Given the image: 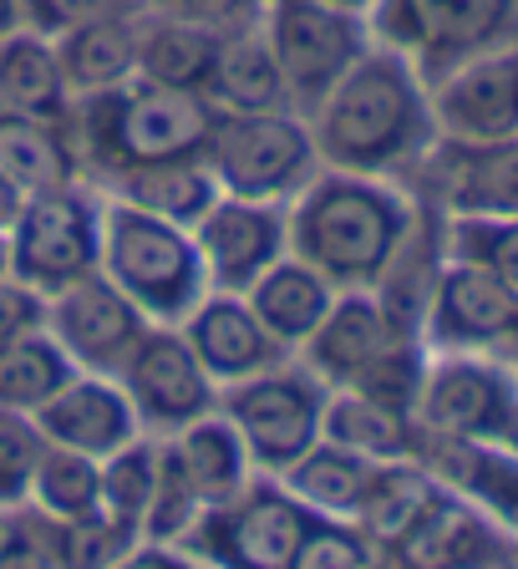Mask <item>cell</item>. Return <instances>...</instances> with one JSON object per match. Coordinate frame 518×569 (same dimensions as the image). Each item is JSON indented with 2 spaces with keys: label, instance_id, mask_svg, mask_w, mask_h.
<instances>
[{
  "label": "cell",
  "instance_id": "15",
  "mask_svg": "<svg viewBox=\"0 0 518 569\" xmlns=\"http://www.w3.org/2000/svg\"><path fill=\"white\" fill-rule=\"evenodd\" d=\"M153 320L142 316L118 284L102 270L71 280L67 290L47 296V331L61 351L71 356L77 371H97V377H118L132 346L148 336Z\"/></svg>",
  "mask_w": 518,
  "mask_h": 569
},
{
  "label": "cell",
  "instance_id": "4",
  "mask_svg": "<svg viewBox=\"0 0 518 569\" xmlns=\"http://www.w3.org/2000/svg\"><path fill=\"white\" fill-rule=\"evenodd\" d=\"M97 270L153 326H178L209 296V274H203L199 244H193L189 229L163 224V219L132 209L122 199H102Z\"/></svg>",
  "mask_w": 518,
  "mask_h": 569
},
{
  "label": "cell",
  "instance_id": "25",
  "mask_svg": "<svg viewBox=\"0 0 518 569\" xmlns=\"http://www.w3.org/2000/svg\"><path fill=\"white\" fill-rule=\"evenodd\" d=\"M61 67V82L71 97L107 92L138 77V16H118V21H92L51 41Z\"/></svg>",
  "mask_w": 518,
  "mask_h": 569
},
{
  "label": "cell",
  "instance_id": "41",
  "mask_svg": "<svg viewBox=\"0 0 518 569\" xmlns=\"http://www.w3.org/2000/svg\"><path fill=\"white\" fill-rule=\"evenodd\" d=\"M290 569H387V555L351 519H316Z\"/></svg>",
  "mask_w": 518,
  "mask_h": 569
},
{
  "label": "cell",
  "instance_id": "7",
  "mask_svg": "<svg viewBox=\"0 0 518 569\" xmlns=\"http://www.w3.org/2000/svg\"><path fill=\"white\" fill-rule=\"evenodd\" d=\"M412 417L427 438L518 448V371L494 351H432Z\"/></svg>",
  "mask_w": 518,
  "mask_h": 569
},
{
  "label": "cell",
  "instance_id": "34",
  "mask_svg": "<svg viewBox=\"0 0 518 569\" xmlns=\"http://www.w3.org/2000/svg\"><path fill=\"white\" fill-rule=\"evenodd\" d=\"M71 377H77V367H71V356L51 341L47 326L16 336V341H0V407L36 412V407L51 402Z\"/></svg>",
  "mask_w": 518,
  "mask_h": 569
},
{
  "label": "cell",
  "instance_id": "8",
  "mask_svg": "<svg viewBox=\"0 0 518 569\" xmlns=\"http://www.w3.org/2000/svg\"><path fill=\"white\" fill-rule=\"evenodd\" d=\"M326 381L300 361H280V367L259 371V377L229 381L219 387V412L235 422L245 438L255 473L280 478L295 458H306L320 442V412H326Z\"/></svg>",
  "mask_w": 518,
  "mask_h": 569
},
{
  "label": "cell",
  "instance_id": "51",
  "mask_svg": "<svg viewBox=\"0 0 518 569\" xmlns=\"http://www.w3.org/2000/svg\"><path fill=\"white\" fill-rule=\"evenodd\" d=\"M0 274H11V264H6V234H0Z\"/></svg>",
  "mask_w": 518,
  "mask_h": 569
},
{
  "label": "cell",
  "instance_id": "5",
  "mask_svg": "<svg viewBox=\"0 0 518 569\" xmlns=\"http://www.w3.org/2000/svg\"><path fill=\"white\" fill-rule=\"evenodd\" d=\"M316 513L270 473H255L249 488L219 509H203L178 555L203 569H290L306 545Z\"/></svg>",
  "mask_w": 518,
  "mask_h": 569
},
{
  "label": "cell",
  "instance_id": "27",
  "mask_svg": "<svg viewBox=\"0 0 518 569\" xmlns=\"http://www.w3.org/2000/svg\"><path fill=\"white\" fill-rule=\"evenodd\" d=\"M173 448H178V458H183V473H189L203 509H219V503L239 498L249 488V478H255L245 438H239L235 422H229L219 407L203 412L199 422H189L183 432H173Z\"/></svg>",
  "mask_w": 518,
  "mask_h": 569
},
{
  "label": "cell",
  "instance_id": "10",
  "mask_svg": "<svg viewBox=\"0 0 518 569\" xmlns=\"http://www.w3.org/2000/svg\"><path fill=\"white\" fill-rule=\"evenodd\" d=\"M259 36H265V47H270L275 67L285 77L290 107L300 118L371 47L366 16H351L341 6H326V0H265Z\"/></svg>",
  "mask_w": 518,
  "mask_h": 569
},
{
  "label": "cell",
  "instance_id": "50",
  "mask_svg": "<svg viewBox=\"0 0 518 569\" xmlns=\"http://www.w3.org/2000/svg\"><path fill=\"white\" fill-rule=\"evenodd\" d=\"M163 569H203V565H193V559H189V555H178V549H168Z\"/></svg>",
  "mask_w": 518,
  "mask_h": 569
},
{
  "label": "cell",
  "instance_id": "46",
  "mask_svg": "<svg viewBox=\"0 0 518 569\" xmlns=\"http://www.w3.org/2000/svg\"><path fill=\"white\" fill-rule=\"evenodd\" d=\"M21 199H26V193L16 189V183H11L6 173H0V234L11 229V219H16V209H21Z\"/></svg>",
  "mask_w": 518,
  "mask_h": 569
},
{
  "label": "cell",
  "instance_id": "6",
  "mask_svg": "<svg viewBox=\"0 0 518 569\" xmlns=\"http://www.w3.org/2000/svg\"><path fill=\"white\" fill-rule=\"evenodd\" d=\"M219 193L249 203H290L320 173L316 142L300 112H245V118H219L203 142Z\"/></svg>",
  "mask_w": 518,
  "mask_h": 569
},
{
  "label": "cell",
  "instance_id": "24",
  "mask_svg": "<svg viewBox=\"0 0 518 569\" xmlns=\"http://www.w3.org/2000/svg\"><path fill=\"white\" fill-rule=\"evenodd\" d=\"M112 199L132 203V209L153 213L163 224L178 229H199V219L219 203V183H213L209 163L199 158H168V163H148V168H128L112 178Z\"/></svg>",
  "mask_w": 518,
  "mask_h": 569
},
{
  "label": "cell",
  "instance_id": "16",
  "mask_svg": "<svg viewBox=\"0 0 518 569\" xmlns=\"http://www.w3.org/2000/svg\"><path fill=\"white\" fill-rule=\"evenodd\" d=\"M381 555H387V569H518L514 539L452 488H437L422 519Z\"/></svg>",
  "mask_w": 518,
  "mask_h": 569
},
{
  "label": "cell",
  "instance_id": "47",
  "mask_svg": "<svg viewBox=\"0 0 518 569\" xmlns=\"http://www.w3.org/2000/svg\"><path fill=\"white\" fill-rule=\"evenodd\" d=\"M163 559H168V549H153V545H138L122 565H112V569H163Z\"/></svg>",
  "mask_w": 518,
  "mask_h": 569
},
{
  "label": "cell",
  "instance_id": "18",
  "mask_svg": "<svg viewBox=\"0 0 518 569\" xmlns=\"http://www.w3.org/2000/svg\"><path fill=\"white\" fill-rule=\"evenodd\" d=\"M417 336L422 331L401 326V320L381 306L377 290H336L326 320L310 331V341L295 356H300L326 387H356L381 356L397 351L401 341H417Z\"/></svg>",
  "mask_w": 518,
  "mask_h": 569
},
{
  "label": "cell",
  "instance_id": "52",
  "mask_svg": "<svg viewBox=\"0 0 518 569\" xmlns=\"http://www.w3.org/2000/svg\"><path fill=\"white\" fill-rule=\"evenodd\" d=\"M0 529H6V513H0Z\"/></svg>",
  "mask_w": 518,
  "mask_h": 569
},
{
  "label": "cell",
  "instance_id": "35",
  "mask_svg": "<svg viewBox=\"0 0 518 569\" xmlns=\"http://www.w3.org/2000/svg\"><path fill=\"white\" fill-rule=\"evenodd\" d=\"M26 509H36L41 519H87L102 509V462L71 448H47L41 468L31 478V498Z\"/></svg>",
  "mask_w": 518,
  "mask_h": 569
},
{
  "label": "cell",
  "instance_id": "31",
  "mask_svg": "<svg viewBox=\"0 0 518 569\" xmlns=\"http://www.w3.org/2000/svg\"><path fill=\"white\" fill-rule=\"evenodd\" d=\"M371 473H377L371 458H356V452H346V448L320 438L306 458H295L290 468H285L280 483L290 488L316 519H356Z\"/></svg>",
  "mask_w": 518,
  "mask_h": 569
},
{
  "label": "cell",
  "instance_id": "33",
  "mask_svg": "<svg viewBox=\"0 0 518 569\" xmlns=\"http://www.w3.org/2000/svg\"><path fill=\"white\" fill-rule=\"evenodd\" d=\"M225 36L203 31V26L163 21V16H138V77L178 92H203L209 67L219 57Z\"/></svg>",
  "mask_w": 518,
  "mask_h": 569
},
{
  "label": "cell",
  "instance_id": "1",
  "mask_svg": "<svg viewBox=\"0 0 518 569\" xmlns=\"http://www.w3.org/2000/svg\"><path fill=\"white\" fill-rule=\"evenodd\" d=\"M320 168L387 178L432 153L437 122L427 82L391 47H366V57L306 112Z\"/></svg>",
  "mask_w": 518,
  "mask_h": 569
},
{
  "label": "cell",
  "instance_id": "3",
  "mask_svg": "<svg viewBox=\"0 0 518 569\" xmlns=\"http://www.w3.org/2000/svg\"><path fill=\"white\" fill-rule=\"evenodd\" d=\"M219 112L203 92H178L158 82L107 87V92L71 97L67 138L77 163H92L97 173L118 178L128 168L168 163V158H199Z\"/></svg>",
  "mask_w": 518,
  "mask_h": 569
},
{
  "label": "cell",
  "instance_id": "29",
  "mask_svg": "<svg viewBox=\"0 0 518 569\" xmlns=\"http://www.w3.org/2000/svg\"><path fill=\"white\" fill-rule=\"evenodd\" d=\"M442 203L448 213H518V138L484 148L448 142Z\"/></svg>",
  "mask_w": 518,
  "mask_h": 569
},
{
  "label": "cell",
  "instance_id": "37",
  "mask_svg": "<svg viewBox=\"0 0 518 569\" xmlns=\"http://www.w3.org/2000/svg\"><path fill=\"white\" fill-rule=\"evenodd\" d=\"M153 478H158V438L142 432L138 442L118 448L112 458H102V513L122 529H132L142 539V519L153 503Z\"/></svg>",
  "mask_w": 518,
  "mask_h": 569
},
{
  "label": "cell",
  "instance_id": "36",
  "mask_svg": "<svg viewBox=\"0 0 518 569\" xmlns=\"http://www.w3.org/2000/svg\"><path fill=\"white\" fill-rule=\"evenodd\" d=\"M442 254L468 260L518 290V213H448Z\"/></svg>",
  "mask_w": 518,
  "mask_h": 569
},
{
  "label": "cell",
  "instance_id": "48",
  "mask_svg": "<svg viewBox=\"0 0 518 569\" xmlns=\"http://www.w3.org/2000/svg\"><path fill=\"white\" fill-rule=\"evenodd\" d=\"M21 26V0H0V36H11Z\"/></svg>",
  "mask_w": 518,
  "mask_h": 569
},
{
  "label": "cell",
  "instance_id": "44",
  "mask_svg": "<svg viewBox=\"0 0 518 569\" xmlns=\"http://www.w3.org/2000/svg\"><path fill=\"white\" fill-rule=\"evenodd\" d=\"M0 569H57L47 549V519L36 509H16L6 513L0 529Z\"/></svg>",
  "mask_w": 518,
  "mask_h": 569
},
{
  "label": "cell",
  "instance_id": "19",
  "mask_svg": "<svg viewBox=\"0 0 518 569\" xmlns=\"http://www.w3.org/2000/svg\"><path fill=\"white\" fill-rule=\"evenodd\" d=\"M178 331H183L189 351L199 356V367L209 371L219 387L259 377V371L290 361V351L259 326V316L249 310V300L229 296V290H209L189 316L178 320Z\"/></svg>",
  "mask_w": 518,
  "mask_h": 569
},
{
  "label": "cell",
  "instance_id": "12",
  "mask_svg": "<svg viewBox=\"0 0 518 569\" xmlns=\"http://www.w3.org/2000/svg\"><path fill=\"white\" fill-rule=\"evenodd\" d=\"M118 387L128 391L148 438H173L219 407V381L199 367V356L189 351L178 326H148V336L122 361Z\"/></svg>",
  "mask_w": 518,
  "mask_h": 569
},
{
  "label": "cell",
  "instance_id": "40",
  "mask_svg": "<svg viewBox=\"0 0 518 569\" xmlns=\"http://www.w3.org/2000/svg\"><path fill=\"white\" fill-rule=\"evenodd\" d=\"M47 432L36 427L31 412H16V407H0V513L26 509L31 498V478L47 458Z\"/></svg>",
  "mask_w": 518,
  "mask_h": 569
},
{
  "label": "cell",
  "instance_id": "20",
  "mask_svg": "<svg viewBox=\"0 0 518 569\" xmlns=\"http://www.w3.org/2000/svg\"><path fill=\"white\" fill-rule=\"evenodd\" d=\"M36 427L47 432L51 448H71L87 458H112L118 448L142 438L138 412H132L128 391L118 377H97V371H77L51 402L36 407Z\"/></svg>",
  "mask_w": 518,
  "mask_h": 569
},
{
  "label": "cell",
  "instance_id": "2",
  "mask_svg": "<svg viewBox=\"0 0 518 569\" xmlns=\"http://www.w3.org/2000/svg\"><path fill=\"white\" fill-rule=\"evenodd\" d=\"M290 254L336 290H377L417 229V203L387 178L320 168L285 203Z\"/></svg>",
  "mask_w": 518,
  "mask_h": 569
},
{
  "label": "cell",
  "instance_id": "22",
  "mask_svg": "<svg viewBox=\"0 0 518 569\" xmlns=\"http://www.w3.org/2000/svg\"><path fill=\"white\" fill-rule=\"evenodd\" d=\"M245 300H249V310L259 316V326H265V331H270L275 341L295 356L300 346L310 341V331L326 320L330 300H336V284H330L326 274L310 270L306 260L285 254V260H275L270 270L249 284Z\"/></svg>",
  "mask_w": 518,
  "mask_h": 569
},
{
  "label": "cell",
  "instance_id": "11",
  "mask_svg": "<svg viewBox=\"0 0 518 569\" xmlns=\"http://www.w3.org/2000/svg\"><path fill=\"white\" fill-rule=\"evenodd\" d=\"M102 249V203L82 183L26 193L6 229V264L41 296H57L71 280L97 270Z\"/></svg>",
  "mask_w": 518,
  "mask_h": 569
},
{
  "label": "cell",
  "instance_id": "32",
  "mask_svg": "<svg viewBox=\"0 0 518 569\" xmlns=\"http://www.w3.org/2000/svg\"><path fill=\"white\" fill-rule=\"evenodd\" d=\"M437 478L422 458H397V462H377V473L366 483V498L356 509V529L371 539V545H397L401 533L422 519V509L437 498Z\"/></svg>",
  "mask_w": 518,
  "mask_h": 569
},
{
  "label": "cell",
  "instance_id": "23",
  "mask_svg": "<svg viewBox=\"0 0 518 569\" xmlns=\"http://www.w3.org/2000/svg\"><path fill=\"white\" fill-rule=\"evenodd\" d=\"M203 97L219 118H245V112H285L290 92H285V77L275 67L270 47L259 31H239L219 41V57L209 67V82ZM295 112V107H290Z\"/></svg>",
  "mask_w": 518,
  "mask_h": 569
},
{
  "label": "cell",
  "instance_id": "43",
  "mask_svg": "<svg viewBox=\"0 0 518 569\" xmlns=\"http://www.w3.org/2000/svg\"><path fill=\"white\" fill-rule=\"evenodd\" d=\"M118 16H142V6L138 0H21V26L47 41L92 21H118Z\"/></svg>",
  "mask_w": 518,
  "mask_h": 569
},
{
  "label": "cell",
  "instance_id": "9",
  "mask_svg": "<svg viewBox=\"0 0 518 569\" xmlns=\"http://www.w3.org/2000/svg\"><path fill=\"white\" fill-rule=\"evenodd\" d=\"M514 21L518 0H377L366 11L371 41L412 61L422 82H437L488 47H504Z\"/></svg>",
  "mask_w": 518,
  "mask_h": 569
},
{
  "label": "cell",
  "instance_id": "30",
  "mask_svg": "<svg viewBox=\"0 0 518 569\" xmlns=\"http://www.w3.org/2000/svg\"><path fill=\"white\" fill-rule=\"evenodd\" d=\"M0 173L11 178L21 193H41V189L77 183L82 163L71 153V138L61 122L21 118V112L0 107Z\"/></svg>",
  "mask_w": 518,
  "mask_h": 569
},
{
  "label": "cell",
  "instance_id": "21",
  "mask_svg": "<svg viewBox=\"0 0 518 569\" xmlns=\"http://www.w3.org/2000/svg\"><path fill=\"white\" fill-rule=\"evenodd\" d=\"M417 458L432 468L442 488L468 498L488 523L518 545V448L498 442H452V438H417Z\"/></svg>",
  "mask_w": 518,
  "mask_h": 569
},
{
  "label": "cell",
  "instance_id": "42",
  "mask_svg": "<svg viewBox=\"0 0 518 569\" xmlns=\"http://www.w3.org/2000/svg\"><path fill=\"white\" fill-rule=\"evenodd\" d=\"M138 6H142V16L203 26L213 36L259 31V21H265V0H138Z\"/></svg>",
  "mask_w": 518,
  "mask_h": 569
},
{
  "label": "cell",
  "instance_id": "28",
  "mask_svg": "<svg viewBox=\"0 0 518 569\" xmlns=\"http://www.w3.org/2000/svg\"><path fill=\"white\" fill-rule=\"evenodd\" d=\"M320 438L336 448L356 452L371 462H397V458H417V422L407 412L371 402L361 391L330 387L326 391V412H320Z\"/></svg>",
  "mask_w": 518,
  "mask_h": 569
},
{
  "label": "cell",
  "instance_id": "45",
  "mask_svg": "<svg viewBox=\"0 0 518 569\" xmlns=\"http://www.w3.org/2000/svg\"><path fill=\"white\" fill-rule=\"evenodd\" d=\"M41 326H47V296L16 274H0V341H16Z\"/></svg>",
  "mask_w": 518,
  "mask_h": 569
},
{
  "label": "cell",
  "instance_id": "38",
  "mask_svg": "<svg viewBox=\"0 0 518 569\" xmlns=\"http://www.w3.org/2000/svg\"><path fill=\"white\" fill-rule=\"evenodd\" d=\"M199 513H203V503L193 493L189 473H183V458H178L173 438H158V478H153L148 519H142V545L178 549V539L199 523Z\"/></svg>",
  "mask_w": 518,
  "mask_h": 569
},
{
  "label": "cell",
  "instance_id": "49",
  "mask_svg": "<svg viewBox=\"0 0 518 569\" xmlns=\"http://www.w3.org/2000/svg\"><path fill=\"white\" fill-rule=\"evenodd\" d=\"M326 6H341V11H351V16H366L377 0H326Z\"/></svg>",
  "mask_w": 518,
  "mask_h": 569
},
{
  "label": "cell",
  "instance_id": "13",
  "mask_svg": "<svg viewBox=\"0 0 518 569\" xmlns=\"http://www.w3.org/2000/svg\"><path fill=\"white\" fill-rule=\"evenodd\" d=\"M427 351H498L518 341V290L468 260L442 254L422 306Z\"/></svg>",
  "mask_w": 518,
  "mask_h": 569
},
{
  "label": "cell",
  "instance_id": "26",
  "mask_svg": "<svg viewBox=\"0 0 518 569\" xmlns=\"http://www.w3.org/2000/svg\"><path fill=\"white\" fill-rule=\"evenodd\" d=\"M0 107L21 112V118H41V122H61L71 118V92L61 82L57 51L47 36L16 26L11 36H0Z\"/></svg>",
  "mask_w": 518,
  "mask_h": 569
},
{
  "label": "cell",
  "instance_id": "17",
  "mask_svg": "<svg viewBox=\"0 0 518 569\" xmlns=\"http://www.w3.org/2000/svg\"><path fill=\"white\" fill-rule=\"evenodd\" d=\"M193 244H199L209 290L245 296L275 260L290 254L285 203H249V199L219 193V203H213L199 219V229H193Z\"/></svg>",
  "mask_w": 518,
  "mask_h": 569
},
{
  "label": "cell",
  "instance_id": "39",
  "mask_svg": "<svg viewBox=\"0 0 518 569\" xmlns=\"http://www.w3.org/2000/svg\"><path fill=\"white\" fill-rule=\"evenodd\" d=\"M142 539L122 523H112L102 509L87 513V519H47V549L57 569H112L138 549Z\"/></svg>",
  "mask_w": 518,
  "mask_h": 569
},
{
  "label": "cell",
  "instance_id": "14",
  "mask_svg": "<svg viewBox=\"0 0 518 569\" xmlns=\"http://www.w3.org/2000/svg\"><path fill=\"white\" fill-rule=\"evenodd\" d=\"M437 142H484L518 138V47H488L427 82Z\"/></svg>",
  "mask_w": 518,
  "mask_h": 569
}]
</instances>
